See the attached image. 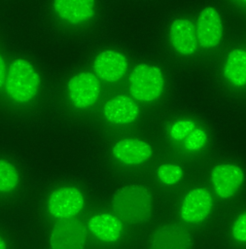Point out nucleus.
Segmentation results:
<instances>
[{"label":"nucleus","instance_id":"obj_1","mask_svg":"<svg viewBox=\"0 0 246 249\" xmlns=\"http://www.w3.org/2000/svg\"><path fill=\"white\" fill-rule=\"evenodd\" d=\"M112 208L121 221L130 225L148 222L153 214V196L140 185H128L115 192Z\"/></svg>","mask_w":246,"mask_h":249},{"label":"nucleus","instance_id":"obj_2","mask_svg":"<svg viewBox=\"0 0 246 249\" xmlns=\"http://www.w3.org/2000/svg\"><path fill=\"white\" fill-rule=\"evenodd\" d=\"M6 92L17 103H27L37 94L40 76L30 62L23 58L15 59L6 75Z\"/></svg>","mask_w":246,"mask_h":249},{"label":"nucleus","instance_id":"obj_3","mask_svg":"<svg viewBox=\"0 0 246 249\" xmlns=\"http://www.w3.org/2000/svg\"><path fill=\"white\" fill-rule=\"evenodd\" d=\"M163 86L162 73L155 65L139 64L129 75V91L138 101L151 102L158 99L163 90Z\"/></svg>","mask_w":246,"mask_h":249},{"label":"nucleus","instance_id":"obj_4","mask_svg":"<svg viewBox=\"0 0 246 249\" xmlns=\"http://www.w3.org/2000/svg\"><path fill=\"white\" fill-rule=\"evenodd\" d=\"M82 192L72 186L60 187L53 191L48 198V210L52 217L66 220L76 217L84 208Z\"/></svg>","mask_w":246,"mask_h":249},{"label":"nucleus","instance_id":"obj_5","mask_svg":"<svg viewBox=\"0 0 246 249\" xmlns=\"http://www.w3.org/2000/svg\"><path fill=\"white\" fill-rule=\"evenodd\" d=\"M86 241L87 228L81 220H59L52 229L51 249H84Z\"/></svg>","mask_w":246,"mask_h":249},{"label":"nucleus","instance_id":"obj_6","mask_svg":"<svg viewBox=\"0 0 246 249\" xmlns=\"http://www.w3.org/2000/svg\"><path fill=\"white\" fill-rule=\"evenodd\" d=\"M212 207L213 197L210 191L203 187H197L183 196L179 214L185 223L197 224L208 218Z\"/></svg>","mask_w":246,"mask_h":249},{"label":"nucleus","instance_id":"obj_7","mask_svg":"<svg viewBox=\"0 0 246 249\" xmlns=\"http://www.w3.org/2000/svg\"><path fill=\"white\" fill-rule=\"evenodd\" d=\"M67 90L69 99L76 108L88 109L97 101L100 85L94 74L81 72L70 78Z\"/></svg>","mask_w":246,"mask_h":249},{"label":"nucleus","instance_id":"obj_8","mask_svg":"<svg viewBox=\"0 0 246 249\" xmlns=\"http://www.w3.org/2000/svg\"><path fill=\"white\" fill-rule=\"evenodd\" d=\"M244 179L245 176L241 167L233 163L218 164L213 167L210 175L213 191L222 199H228L235 196Z\"/></svg>","mask_w":246,"mask_h":249},{"label":"nucleus","instance_id":"obj_9","mask_svg":"<svg viewBox=\"0 0 246 249\" xmlns=\"http://www.w3.org/2000/svg\"><path fill=\"white\" fill-rule=\"evenodd\" d=\"M195 32L197 43L203 49H213L220 43L224 27L221 16L215 8L206 7L199 13Z\"/></svg>","mask_w":246,"mask_h":249},{"label":"nucleus","instance_id":"obj_10","mask_svg":"<svg viewBox=\"0 0 246 249\" xmlns=\"http://www.w3.org/2000/svg\"><path fill=\"white\" fill-rule=\"evenodd\" d=\"M193 237L180 224H166L158 228L150 239V249H192Z\"/></svg>","mask_w":246,"mask_h":249},{"label":"nucleus","instance_id":"obj_11","mask_svg":"<svg viewBox=\"0 0 246 249\" xmlns=\"http://www.w3.org/2000/svg\"><path fill=\"white\" fill-rule=\"evenodd\" d=\"M114 158L126 165H139L148 161L153 151L151 146L138 138H123L119 140L112 149Z\"/></svg>","mask_w":246,"mask_h":249},{"label":"nucleus","instance_id":"obj_12","mask_svg":"<svg viewBox=\"0 0 246 249\" xmlns=\"http://www.w3.org/2000/svg\"><path fill=\"white\" fill-rule=\"evenodd\" d=\"M93 69L101 80L108 83H115L121 80L125 74L127 60L123 53L117 51H103L95 57Z\"/></svg>","mask_w":246,"mask_h":249},{"label":"nucleus","instance_id":"obj_13","mask_svg":"<svg viewBox=\"0 0 246 249\" xmlns=\"http://www.w3.org/2000/svg\"><path fill=\"white\" fill-rule=\"evenodd\" d=\"M53 10L63 21L81 24L93 18L95 0H53Z\"/></svg>","mask_w":246,"mask_h":249},{"label":"nucleus","instance_id":"obj_14","mask_svg":"<svg viewBox=\"0 0 246 249\" xmlns=\"http://www.w3.org/2000/svg\"><path fill=\"white\" fill-rule=\"evenodd\" d=\"M169 40L173 49L180 54L190 55L197 50L195 26L187 18H177L169 28Z\"/></svg>","mask_w":246,"mask_h":249},{"label":"nucleus","instance_id":"obj_15","mask_svg":"<svg viewBox=\"0 0 246 249\" xmlns=\"http://www.w3.org/2000/svg\"><path fill=\"white\" fill-rule=\"evenodd\" d=\"M140 110L136 102L126 96L118 95L108 100L103 107L105 119L113 124H128L135 122Z\"/></svg>","mask_w":246,"mask_h":249},{"label":"nucleus","instance_id":"obj_16","mask_svg":"<svg viewBox=\"0 0 246 249\" xmlns=\"http://www.w3.org/2000/svg\"><path fill=\"white\" fill-rule=\"evenodd\" d=\"M88 229L100 241L113 243L118 241L123 231L122 221L115 215L99 213L91 216L88 222Z\"/></svg>","mask_w":246,"mask_h":249},{"label":"nucleus","instance_id":"obj_17","mask_svg":"<svg viewBox=\"0 0 246 249\" xmlns=\"http://www.w3.org/2000/svg\"><path fill=\"white\" fill-rule=\"evenodd\" d=\"M227 81L236 88L246 85V50L234 49L230 51L223 67Z\"/></svg>","mask_w":246,"mask_h":249},{"label":"nucleus","instance_id":"obj_18","mask_svg":"<svg viewBox=\"0 0 246 249\" xmlns=\"http://www.w3.org/2000/svg\"><path fill=\"white\" fill-rule=\"evenodd\" d=\"M19 182V174L14 164L0 159V193L14 191Z\"/></svg>","mask_w":246,"mask_h":249},{"label":"nucleus","instance_id":"obj_19","mask_svg":"<svg viewBox=\"0 0 246 249\" xmlns=\"http://www.w3.org/2000/svg\"><path fill=\"white\" fill-rule=\"evenodd\" d=\"M158 180L166 186H172L180 182L184 177L183 168L175 163L159 165L156 171Z\"/></svg>","mask_w":246,"mask_h":249},{"label":"nucleus","instance_id":"obj_20","mask_svg":"<svg viewBox=\"0 0 246 249\" xmlns=\"http://www.w3.org/2000/svg\"><path fill=\"white\" fill-rule=\"evenodd\" d=\"M184 140V145L187 150L196 152L201 150L206 145L207 134L203 129L195 128Z\"/></svg>","mask_w":246,"mask_h":249},{"label":"nucleus","instance_id":"obj_21","mask_svg":"<svg viewBox=\"0 0 246 249\" xmlns=\"http://www.w3.org/2000/svg\"><path fill=\"white\" fill-rule=\"evenodd\" d=\"M195 127L191 120H180L174 123L170 127V136L176 141L184 140Z\"/></svg>","mask_w":246,"mask_h":249},{"label":"nucleus","instance_id":"obj_22","mask_svg":"<svg viewBox=\"0 0 246 249\" xmlns=\"http://www.w3.org/2000/svg\"><path fill=\"white\" fill-rule=\"evenodd\" d=\"M231 234L234 240L240 243H246V211L241 213L233 222Z\"/></svg>","mask_w":246,"mask_h":249},{"label":"nucleus","instance_id":"obj_23","mask_svg":"<svg viewBox=\"0 0 246 249\" xmlns=\"http://www.w3.org/2000/svg\"><path fill=\"white\" fill-rule=\"evenodd\" d=\"M6 75H7L6 63H5V60H4L3 56L0 54V88H1V87L4 85V83H5Z\"/></svg>","mask_w":246,"mask_h":249},{"label":"nucleus","instance_id":"obj_24","mask_svg":"<svg viewBox=\"0 0 246 249\" xmlns=\"http://www.w3.org/2000/svg\"><path fill=\"white\" fill-rule=\"evenodd\" d=\"M0 249H7V245L5 240L0 236Z\"/></svg>","mask_w":246,"mask_h":249},{"label":"nucleus","instance_id":"obj_25","mask_svg":"<svg viewBox=\"0 0 246 249\" xmlns=\"http://www.w3.org/2000/svg\"><path fill=\"white\" fill-rule=\"evenodd\" d=\"M242 2H244V3H246V0H241Z\"/></svg>","mask_w":246,"mask_h":249}]
</instances>
